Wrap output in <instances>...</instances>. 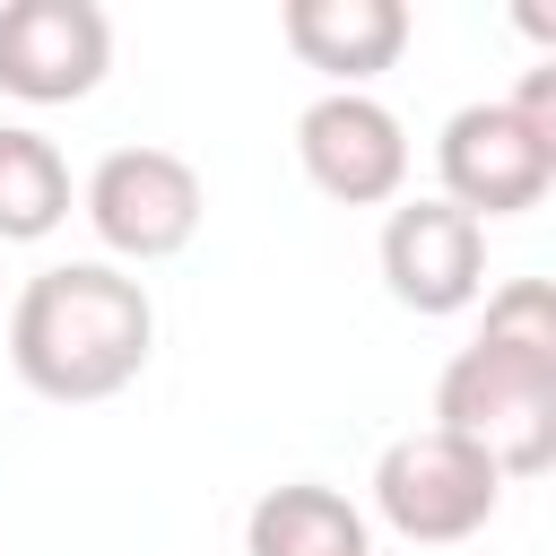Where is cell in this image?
Returning a JSON list of instances; mask_svg holds the SVG:
<instances>
[{"instance_id": "cell-1", "label": "cell", "mask_w": 556, "mask_h": 556, "mask_svg": "<svg viewBox=\"0 0 556 556\" xmlns=\"http://www.w3.org/2000/svg\"><path fill=\"white\" fill-rule=\"evenodd\" d=\"M156 348V304L113 261H52L9 304V365L35 400L87 408L139 382Z\"/></svg>"}, {"instance_id": "cell-2", "label": "cell", "mask_w": 556, "mask_h": 556, "mask_svg": "<svg viewBox=\"0 0 556 556\" xmlns=\"http://www.w3.org/2000/svg\"><path fill=\"white\" fill-rule=\"evenodd\" d=\"M434 426L460 434L469 452H486L504 478H547L556 469V374L469 339L434 374Z\"/></svg>"}, {"instance_id": "cell-3", "label": "cell", "mask_w": 556, "mask_h": 556, "mask_svg": "<svg viewBox=\"0 0 556 556\" xmlns=\"http://www.w3.org/2000/svg\"><path fill=\"white\" fill-rule=\"evenodd\" d=\"M495 504H504V469L443 426L391 434L382 460H374V513L408 547H460L495 521Z\"/></svg>"}, {"instance_id": "cell-4", "label": "cell", "mask_w": 556, "mask_h": 556, "mask_svg": "<svg viewBox=\"0 0 556 556\" xmlns=\"http://www.w3.org/2000/svg\"><path fill=\"white\" fill-rule=\"evenodd\" d=\"M78 208L113 261H174L200 235L208 191H200V165L174 148H113V156H96Z\"/></svg>"}, {"instance_id": "cell-5", "label": "cell", "mask_w": 556, "mask_h": 556, "mask_svg": "<svg viewBox=\"0 0 556 556\" xmlns=\"http://www.w3.org/2000/svg\"><path fill=\"white\" fill-rule=\"evenodd\" d=\"M295 156L313 174L321 200L339 208H400V182H408V130L382 96H356V87H330L295 113Z\"/></svg>"}, {"instance_id": "cell-6", "label": "cell", "mask_w": 556, "mask_h": 556, "mask_svg": "<svg viewBox=\"0 0 556 556\" xmlns=\"http://www.w3.org/2000/svg\"><path fill=\"white\" fill-rule=\"evenodd\" d=\"M113 70V17L96 0H9L0 9V96L78 104Z\"/></svg>"}, {"instance_id": "cell-7", "label": "cell", "mask_w": 556, "mask_h": 556, "mask_svg": "<svg viewBox=\"0 0 556 556\" xmlns=\"http://www.w3.org/2000/svg\"><path fill=\"white\" fill-rule=\"evenodd\" d=\"M382 287L391 304L443 321V313H469L486 295V226L469 208H452L443 191L434 200H400L382 217Z\"/></svg>"}, {"instance_id": "cell-8", "label": "cell", "mask_w": 556, "mask_h": 556, "mask_svg": "<svg viewBox=\"0 0 556 556\" xmlns=\"http://www.w3.org/2000/svg\"><path fill=\"white\" fill-rule=\"evenodd\" d=\"M434 174H443V200L469 208L478 226L539 208L547 182H556L547 148L530 139V122H521L513 104H460V113L443 122V139H434Z\"/></svg>"}, {"instance_id": "cell-9", "label": "cell", "mask_w": 556, "mask_h": 556, "mask_svg": "<svg viewBox=\"0 0 556 556\" xmlns=\"http://www.w3.org/2000/svg\"><path fill=\"white\" fill-rule=\"evenodd\" d=\"M278 35H287V52L304 70H321L330 87L365 96V78H382L408 52V9L400 0H287Z\"/></svg>"}, {"instance_id": "cell-10", "label": "cell", "mask_w": 556, "mask_h": 556, "mask_svg": "<svg viewBox=\"0 0 556 556\" xmlns=\"http://www.w3.org/2000/svg\"><path fill=\"white\" fill-rule=\"evenodd\" d=\"M243 556H374V539H365V513H356L339 486L287 478V486H269V495L252 504Z\"/></svg>"}, {"instance_id": "cell-11", "label": "cell", "mask_w": 556, "mask_h": 556, "mask_svg": "<svg viewBox=\"0 0 556 556\" xmlns=\"http://www.w3.org/2000/svg\"><path fill=\"white\" fill-rule=\"evenodd\" d=\"M70 217V165L43 130L0 122V243H43Z\"/></svg>"}, {"instance_id": "cell-12", "label": "cell", "mask_w": 556, "mask_h": 556, "mask_svg": "<svg viewBox=\"0 0 556 556\" xmlns=\"http://www.w3.org/2000/svg\"><path fill=\"white\" fill-rule=\"evenodd\" d=\"M478 339L504 348V356H521V365H539V374H556V278H504L486 295Z\"/></svg>"}, {"instance_id": "cell-13", "label": "cell", "mask_w": 556, "mask_h": 556, "mask_svg": "<svg viewBox=\"0 0 556 556\" xmlns=\"http://www.w3.org/2000/svg\"><path fill=\"white\" fill-rule=\"evenodd\" d=\"M521 122H530V139L547 148V165H556V61H539V70H521V87L504 96Z\"/></svg>"}, {"instance_id": "cell-14", "label": "cell", "mask_w": 556, "mask_h": 556, "mask_svg": "<svg viewBox=\"0 0 556 556\" xmlns=\"http://www.w3.org/2000/svg\"><path fill=\"white\" fill-rule=\"evenodd\" d=\"M513 35H521L539 61H556V9H547V0H513Z\"/></svg>"}]
</instances>
